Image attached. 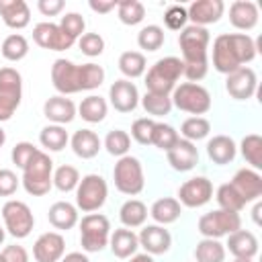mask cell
Wrapping results in <instances>:
<instances>
[{
    "instance_id": "cell-1",
    "label": "cell",
    "mask_w": 262,
    "mask_h": 262,
    "mask_svg": "<svg viewBox=\"0 0 262 262\" xmlns=\"http://www.w3.org/2000/svg\"><path fill=\"white\" fill-rule=\"evenodd\" d=\"M258 53L256 41L248 33H221L213 39V68L227 76L250 63Z\"/></svg>"
},
{
    "instance_id": "cell-2",
    "label": "cell",
    "mask_w": 262,
    "mask_h": 262,
    "mask_svg": "<svg viewBox=\"0 0 262 262\" xmlns=\"http://www.w3.org/2000/svg\"><path fill=\"white\" fill-rule=\"evenodd\" d=\"M184 72V63L176 55L160 57L145 74V92L170 96Z\"/></svg>"
},
{
    "instance_id": "cell-3",
    "label": "cell",
    "mask_w": 262,
    "mask_h": 262,
    "mask_svg": "<svg viewBox=\"0 0 262 262\" xmlns=\"http://www.w3.org/2000/svg\"><path fill=\"white\" fill-rule=\"evenodd\" d=\"M209 41L207 27L186 25L178 35V47L184 66H209Z\"/></svg>"
},
{
    "instance_id": "cell-4",
    "label": "cell",
    "mask_w": 262,
    "mask_h": 262,
    "mask_svg": "<svg viewBox=\"0 0 262 262\" xmlns=\"http://www.w3.org/2000/svg\"><path fill=\"white\" fill-rule=\"evenodd\" d=\"M23 188L31 196H43L53 188V160L47 151H39L23 170Z\"/></svg>"
},
{
    "instance_id": "cell-5",
    "label": "cell",
    "mask_w": 262,
    "mask_h": 262,
    "mask_svg": "<svg viewBox=\"0 0 262 262\" xmlns=\"http://www.w3.org/2000/svg\"><path fill=\"white\" fill-rule=\"evenodd\" d=\"M170 100H172V106H176L182 113L194 115V117H201V115L209 113L211 104H213L211 92L205 86L194 84V82L176 84V88L170 94Z\"/></svg>"
},
{
    "instance_id": "cell-6",
    "label": "cell",
    "mask_w": 262,
    "mask_h": 262,
    "mask_svg": "<svg viewBox=\"0 0 262 262\" xmlns=\"http://www.w3.org/2000/svg\"><path fill=\"white\" fill-rule=\"evenodd\" d=\"M78 223H80V246H82V252L94 254V252H102L108 246L111 221H108L106 215L88 213Z\"/></svg>"
},
{
    "instance_id": "cell-7",
    "label": "cell",
    "mask_w": 262,
    "mask_h": 262,
    "mask_svg": "<svg viewBox=\"0 0 262 262\" xmlns=\"http://www.w3.org/2000/svg\"><path fill=\"white\" fill-rule=\"evenodd\" d=\"M113 180H115V188L121 194H127V196L139 194L145 186V174L139 158L129 154L119 158L113 168Z\"/></svg>"
},
{
    "instance_id": "cell-8",
    "label": "cell",
    "mask_w": 262,
    "mask_h": 262,
    "mask_svg": "<svg viewBox=\"0 0 262 262\" xmlns=\"http://www.w3.org/2000/svg\"><path fill=\"white\" fill-rule=\"evenodd\" d=\"M76 209L82 213L98 211L108 196V184L100 174H86L76 186Z\"/></svg>"
},
{
    "instance_id": "cell-9",
    "label": "cell",
    "mask_w": 262,
    "mask_h": 262,
    "mask_svg": "<svg viewBox=\"0 0 262 262\" xmlns=\"http://www.w3.org/2000/svg\"><path fill=\"white\" fill-rule=\"evenodd\" d=\"M196 229L203 237H211V239L227 237L229 233L242 229V217H239V213H233V211L215 209V211L199 217Z\"/></svg>"
},
{
    "instance_id": "cell-10",
    "label": "cell",
    "mask_w": 262,
    "mask_h": 262,
    "mask_svg": "<svg viewBox=\"0 0 262 262\" xmlns=\"http://www.w3.org/2000/svg\"><path fill=\"white\" fill-rule=\"evenodd\" d=\"M2 221L6 233H10L16 239H25L35 227V215L31 207L16 199H10L2 205Z\"/></svg>"
},
{
    "instance_id": "cell-11",
    "label": "cell",
    "mask_w": 262,
    "mask_h": 262,
    "mask_svg": "<svg viewBox=\"0 0 262 262\" xmlns=\"http://www.w3.org/2000/svg\"><path fill=\"white\" fill-rule=\"evenodd\" d=\"M23 98V76L14 68H0V123L12 119Z\"/></svg>"
},
{
    "instance_id": "cell-12",
    "label": "cell",
    "mask_w": 262,
    "mask_h": 262,
    "mask_svg": "<svg viewBox=\"0 0 262 262\" xmlns=\"http://www.w3.org/2000/svg\"><path fill=\"white\" fill-rule=\"evenodd\" d=\"M51 82H53V88L61 96L82 92L80 90V66L66 57L55 59L51 66Z\"/></svg>"
},
{
    "instance_id": "cell-13",
    "label": "cell",
    "mask_w": 262,
    "mask_h": 262,
    "mask_svg": "<svg viewBox=\"0 0 262 262\" xmlns=\"http://www.w3.org/2000/svg\"><path fill=\"white\" fill-rule=\"evenodd\" d=\"M213 199V182L207 176H192L178 188V203L188 209H199Z\"/></svg>"
},
{
    "instance_id": "cell-14",
    "label": "cell",
    "mask_w": 262,
    "mask_h": 262,
    "mask_svg": "<svg viewBox=\"0 0 262 262\" xmlns=\"http://www.w3.org/2000/svg\"><path fill=\"white\" fill-rule=\"evenodd\" d=\"M258 78L256 72L248 66L237 68L235 72L225 76V90L233 100H250L256 94Z\"/></svg>"
},
{
    "instance_id": "cell-15",
    "label": "cell",
    "mask_w": 262,
    "mask_h": 262,
    "mask_svg": "<svg viewBox=\"0 0 262 262\" xmlns=\"http://www.w3.org/2000/svg\"><path fill=\"white\" fill-rule=\"evenodd\" d=\"M33 41L49 51H66L76 41H72L55 23H39L33 27Z\"/></svg>"
},
{
    "instance_id": "cell-16",
    "label": "cell",
    "mask_w": 262,
    "mask_h": 262,
    "mask_svg": "<svg viewBox=\"0 0 262 262\" xmlns=\"http://www.w3.org/2000/svg\"><path fill=\"white\" fill-rule=\"evenodd\" d=\"M66 254V239L59 231H45L33 244L35 262H59Z\"/></svg>"
},
{
    "instance_id": "cell-17",
    "label": "cell",
    "mask_w": 262,
    "mask_h": 262,
    "mask_svg": "<svg viewBox=\"0 0 262 262\" xmlns=\"http://www.w3.org/2000/svg\"><path fill=\"white\" fill-rule=\"evenodd\" d=\"M139 248L145 250L149 256H162L172 248V235L164 225H143V229L137 233Z\"/></svg>"
},
{
    "instance_id": "cell-18",
    "label": "cell",
    "mask_w": 262,
    "mask_h": 262,
    "mask_svg": "<svg viewBox=\"0 0 262 262\" xmlns=\"http://www.w3.org/2000/svg\"><path fill=\"white\" fill-rule=\"evenodd\" d=\"M139 90L131 80H115L108 88V100L115 111L119 113H133L139 104Z\"/></svg>"
},
{
    "instance_id": "cell-19",
    "label": "cell",
    "mask_w": 262,
    "mask_h": 262,
    "mask_svg": "<svg viewBox=\"0 0 262 262\" xmlns=\"http://www.w3.org/2000/svg\"><path fill=\"white\" fill-rule=\"evenodd\" d=\"M229 184L235 188V192L244 199L246 205L256 203L262 196V176H260V172H256L252 168H239L233 174Z\"/></svg>"
},
{
    "instance_id": "cell-20",
    "label": "cell",
    "mask_w": 262,
    "mask_h": 262,
    "mask_svg": "<svg viewBox=\"0 0 262 262\" xmlns=\"http://www.w3.org/2000/svg\"><path fill=\"white\" fill-rule=\"evenodd\" d=\"M166 160H168L172 170H176V172H190L199 164V149H196V145L192 141H186V139L180 137L166 151Z\"/></svg>"
},
{
    "instance_id": "cell-21",
    "label": "cell",
    "mask_w": 262,
    "mask_h": 262,
    "mask_svg": "<svg viewBox=\"0 0 262 262\" xmlns=\"http://www.w3.org/2000/svg\"><path fill=\"white\" fill-rule=\"evenodd\" d=\"M223 12H225L223 0H194L186 8L190 25H196V27L215 25L223 16Z\"/></svg>"
},
{
    "instance_id": "cell-22",
    "label": "cell",
    "mask_w": 262,
    "mask_h": 262,
    "mask_svg": "<svg viewBox=\"0 0 262 262\" xmlns=\"http://www.w3.org/2000/svg\"><path fill=\"white\" fill-rule=\"evenodd\" d=\"M43 115L49 123L53 125H68L76 119L78 115V106L74 104L72 98L68 96H61V94H55V96H49L43 104Z\"/></svg>"
},
{
    "instance_id": "cell-23",
    "label": "cell",
    "mask_w": 262,
    "mask_h": 262,
    "mask_svg": "<svg viewBox=\"0 0 262 262\" xmlns=\"http://www.w3.org/2000/svg\"><path fill=\"white\" fill-rule=\"evenodd\" d=\"M260 20L258 4L252 0H235L229 6V23L237 31H252Z\"/></svg>"
},
{
    "instance_id": "cell-24",
    "label": "cell",
    "mask_w": 262,
    "mask_h": 262,
    "mask_svg": "<svg viewBox=\"0 0 262 262\" xmlns=\"http://www.w3.org/2000/svg\"><path fill=\"white\" fill-rule=\"evenodd\" d=\"M223 246H225V250H229V254L233 258L254 260V256L258 254V237L248 229H237V231L229 233L227 244H223Z\"/></svg>"
},
{
    "instance_id": "cell-25",
    "label": "cell",
    "mask_w": 262,
    "mask_h": 262,
    "mask_svg": "<svg viewBox=\"0 0 262 262\" xmlns=\"http://www.w3.org/2000/svg\"><path fill=\"white\" fill-rule=\"evenodd\" d=\"M0 16L8 29L20 31L31 23V8L25 0H0Z\"/></svg>"
},
{
    "instance_id": "cell-26",
    "label": "cell",
    "mask_w": 262,
    "mask_h": 262,
    "mask_svg": "<svg viewBox=\"0 0 262 262\" xmlns=\"http://www.w3.org/2000/svg\"><path fill=\"white\" fill-rule=\"evenodd\" d=\"M70 145H72V151L82 158V160H92L98 156L100 147H102V141L100 137L92 131V129H78L74 131V135L70 137Z\"/></svg>"
},
{
    "instance_id": "cell-27",
    "label": "cell",
    "mask_w": 262,
    "mask_h": 262,
    "mask_svg": "<svg viewBox=\"0 0 262 262\" xmlns=\"http://www.w3.org/2000/svg\"><path fill=\"white\" fill-rule=\"evenodd\" d=\"M207 156L213 164L225 166L231 164L237 156V145L229 135H213L207 141Z\"/></svg>"
},
{
    "instance_id": "cell-28",
    "label": "cell",
    "mask_w": 262,
    "mask_h": 262,
    "mask_svg": "<svg viewBox=\"0 0 262 262\" xmlns=\"http://www.w3.org/2000/svg\"><path fill=\"white\" fill-rule=\"evenodd\" d=\"M108 248H111L113 256H117L121 260H127L133 254H137V248H139L137 233L133 229H127V227L115 229L108 237Z\"/></svg>"
},
{
    "instance_id": "cell-29",
    "label": "cell",
    "mask_w": 262,
    "mask_h": 262,
    "mask_svg": "<svg viewBox=\"0 0 262 262\" xmlns=\"http://www.w3.org/2000/svg\"><path fill=\"white\" fill-rule=\"evenodd\" d=\"M47 219H49V223H51L55 229H59V231H68V229L76 227L78 221H80L76 205H72V203H68V201H57V203H53V205L49 207V211H47Z\"/></svg>"
},
{
    "instance_id": "cell-30",
    "label": "cell",
    "mask_w": 262,
    "mask_h": 262,
    "mask_svg": "<svg viewBox=\"0 0 262 262\" xmlns=\"http://www.w3.org/2000/svg\"><path fill=\"white\" fill-rule=\"evenodd\" d=\"M149 215L158 225H170L180 219L182 205L174 196H162V199L154 201V205L149 207Z\"/></svg>"
},
{
    "instance_id": "cell-31",
    "label": "cell",
    "mask_w": 262,
    "mask_h": 262,
    "mask_svg": "<svg viewBox=\"0 0 262 262\" xmlns=\"http://www.w3.org/2000/svg\"><path fill=\"white\" fill-rule=\"evenodd\" d=\"M147 207L143 201L139 199H129L121 205L119 209V221L123 223V227L127 229H135V227H143L145 219H147Z\"/></svg>"
},
{
    "instance_id": "cell-32",
    "label": "cell",
    "mask_w": 262,
    "mask_h": 262,
    "mask_svg": "<svg viewBox=\"0 0 262 262\" xmlns=\"http://www.w3.org/2000/svg\"><path fill=\"white\" fill-rule=\"evenodd\" d=\"M106 113H108V104L98 94H90L82 98V102L78 104V117H82L86 123H102Z\"/></svg>"
},
{
    "instance_id": "cell-33",
    "label": "cell",
    "mask_w": 262,
    "mask_h": 262,
    "mask_svg": "<svg viewBox=\"0 0 262 262\" xmlns=\"http://www.w3.org/2000/svg\"><path fill=\"white\" fill-rule=\"evenodd\" d=\"M119 70L125 76V80L141 78L147 70V59L141 51H123L119 55Z\"/></svg>"
},
{
    "instance_id": "cell-34",
    "label": "cell",
    "mask_w": 262,
    "mask_h": 262,
    "mask_svg": "<svg viewBox=\"0 0 262 262\" xmlns=\"http://www.w3.org/2000/svg\"><path fill=\"white\" fill-rule=\"evenodd\" d=\"M39 143L47 149V151H61L68 143H70V135L66 131L63 125H45L39 133Z\"/></svg>"
},
{
    "instance_id": "cell-35",
    "label": "cell",
    "mask_w": 262,
    "mask_h": 262,
    "mask_svg": "<svg viewBox=\"0 0 262 262\" xmlns=\"http://www.w3.org/2000/svg\"><path fill=\"white\" fill-rule=\"evenodd\" d=\"M227 250L219 239L203 237L194 248V260L196 262H225Z\"/></svg>"
},
{
    "instance_id": "cell-36",
    "label": "cell",
    "mask_w": 262,
    "mask_h": 262,
    "mask_svg": "<svg viewBox=\"0 0 262 262\" xmlns=\"http://www.w3.org/2000/svg\"><path fill=\"white\" fill-rule=\"evenodd\" d=\"M211 133V123L209 119L205 117H188L182 121L180 125V137L186 139V141H201V139H207Z\"/></svg>"
},
{
    "instance_id": "cell-37",
    "label": "cell",
    "mask_w": 262,
    "mask_h": 262,
    "mask_svg": "<svg viewBox=\"0 0 262 262\" xmlns=\"http://www.w3.org/2000/svg\"><path fill=\"white\" fill-rule=\"evenodd\" d=\"M239 151L252 170H262V137L258 133H248L239 143Z\"/></svg>"
},
{
    "instance_id": "cell-38",
    "label": "cell",
    "mask_w": 262,
    "mask_h": 262,
    "mask_svg": "<svg viewBox=\"0 0 262 262\" xmlns=\"http://www.w3.org/2000/svg\"><path fill=\"white\" fill-rule=\"evenodd\" d=\"M0 53L8 61H20V59H25L27 53H29V41H27V37L20 35V33L8 35L2 41V45H0Z\"/></svg>"
},
{
    "instance_id": "cell-39",
    "label": "cell",
    "mask_w": 262,
    "mask_h": 262,
    "mask_svg": "<svg viewBox=\"0 0 262 262\" xmlns=\"http://www.w3.org/2000/svg\"><path fill=\"white\" fill-rule=\"evenodd\" d=\"M117 16L123 25L135 27L145 18V6L139 0H121L117 2Z\"/></svg>"
},
{
    "instance_id": "cell-40",
    "label": "cell",
    "mask_w": 262,
    "mask_h": 262,
    "mask_svg": "<svg viewBox=\"0 0 262 262\" xmlns=\"http://www.w3.org/2000/svg\"><path fill=\"white\" fill-rule=\"evenodd\" d=\"M164 41H166V33L160 25H147L137 33V45L147 53L158 51L164 45Z\"/></svg>"
},
{
    "instance_id": "cell-41",
    "label": "cell",
    "mask_w": 262,
    "mask_h": 262,
    "mask_svg": "<svg viewBox=\"0 0 262 262\" xmlns=\"http://www.w3.org/2000/svg\"><path fill=\"white\" fill-rule=\"evenodd\" d=\"M102 145H104V149H106L111 156L123 158V156H127L129 149H131V137H129V133L123 131V129H113V131L106 133Z\"/></svg>"
},
{
    "instance_id": "cell-42",
    "label": "cell",
    "mask_w": 262,
    "mask_h": 262,
    "mask_svg": "<svg viewBox=\"0 0 262 262\" xmlns=\"http://www.w3.org/2000/svg\"><path fill=\"white\" fill-rule=\"evenodd\" d=\"M78 182H80V172L70 164H63L53 170V186L59 192H74Z\"/></svg>"
},
{
    "instance_id": "cell-43",
    "label": "cell",
    "mask_w": 262,
    "mask_h": 262,
    "mask_svg": "<svg viewBox=\"0 0 262 262\" xmlns=\"http://www.w3.org/2000/svg\"><path fill=\"white\" fill-rule=\"evenodd\" d=\"M143 111L151 117H166L170 115L172 111V100L170 96H164V94H154V92H145L141 98H139Z\"/></svg>"
},
{
    "instance_id": "cell-44",
    "label": "cell",
    "mask_w": 262,
    "mask_h": 262,
    "mask_svg": "<svg viewBox=\"0 0 262 262\" xmlns=\"http://www.w3.org/2000/svg\"><path fill=\"white\" fill-rule=\"evenodd\" d=\"M104 68L94 63V61H88V63H82L80 66V90H94L98 88L102 82H104Z\"/></svg>"
},
{
    "instance_id": "cell-45",
    "label": "cell",
    "mask_w": 262,
    "mask_h": 262,
    "mask_svg": "<svg viewBox=\"0 0 262 262\" xmlns=\"http://www.w3.org/2000/svg\"><path fill=\"white\" fill-rule=\"evenodd\" d=\"M215 199H217L219 209H223V211H233V213H239V211L246 207L244 199H242V196L235 192V188H233L229 182H225V184H221V186L217 188Z\"/></svg>"
},
{
    "instance_id": "cell-46",
    "label": "cell",
    "mask_w": 262,
    "mask_h": 262,
    "mask_svg": "<svg viewBox=\"0 0 262 262\" xmlns=\"http://www.w3.org/2000/svg\"><path fill=\"white\" fill-rule=\"evenodd\" d=\"M178 139H180V135L172 125H168V123H156L154 125V133H151V145L154 147L168 151Z\"/></svg>"
},
{
    "instance_id": "cell-47",
    "label": "cell",
    "mask_w": 262,
    "mask_h": 262,
    "mask_svg": "<svg viewBox=\"0 0 262 262\" xmlns=\"http://www.w3.org/2000/svg\"><path fill=\"white\" fill-rule=\"evenodd\" d=\"M59 29L72 39V41H78L82 35H84V29H86V20L80 12H66L59 20Z\"/></svg>"
},
{
    "instance_id": "cell-48",
    "label": "cell",
    "mask_w": 262,
    "mask_h": 262,
    "mask_svg": "<svg viewBox=\"0 0 262 262\" xmlns=\"http://www.w3.org/2000/svg\"><path fill=\"white\" fill-rule=\"evenodd\" d=\"M39 151H41V149H39L37 145H33L31 141H18V143H14V147H12V151H10V160H12V164H14L16 168L25 170V166H27Z\"/></svg>"
},
{
    "instance_id": "cell-49",
    "label": "cell",
    "mask_w": 262,
    "mask_h": 262,
    "mask_svg": "<svg viewBox=\"0 0 262 262\" xmlns=\"http://www.w3.org/2000/svg\"><path fill=\"white\" fill-rule=\"evenodd\" d=\"M154 125L156 121L149 119V117H141V119H135L131 123V135L139 145H151V133H154Z\"/></svg>"
},
{
    "instance_id": "cell-50",
    "label": "cell",
    "mask_w": 262,
    "mask_h": 262,
    "mask_svg": "<svg viewBox=\"0 0 262 262\" xmlns=\"http://www.w3.org/2000/svg\"><path fill=\"white\" fill-rule=\"evenodd\" d=\"M188 23V14H186V6L182 4H172L166 8L164 12V25L170 31H182Z\"/></svg>"
},
{
    "instance_id": "cell-51",
    "label": "cell",
    "mask_w": 262,
    "mask_h": 262,
    "mask_svg": "<svg viewBox=\"0 0 262 262\" xmlns=\"http://www.w3.org/2000/svg\"><path fill=\"white\" fill-rule=\"evenodd\" d=\"M78 47L86 57H98L104 51V39L98 33H84L78 39Z\"/></svg>"
},
{
    "instance_id": "cell-52",
    "label": "cell",
    "mask_w": 262,
    "mask_h": 262,
    "mask_svg": "<svg viewBox=\"0 0 262 262\" xmlns=\"http://www.w3.org/2000/svg\"><path fill=\"white\" fill-rule=\"evenodd\" d=\"M18 184H20V178L12 170L0 168V196H12Z\"/></svg>"
},
{
    "instance_id": "cell-53",
    "label": "cell",
    "mask_w": 262,
    "mask_h": 262,
    "mask_svg": "<svg viewBox=\"0 0 262 262\" xmlns=\"http://www.w3.org/2000/svg\"><path fill=\"white\" fill-rule=\"evenodd\" d=\"M6 262H29V252L25 250V246H18V244H12V246H6L2 252Z\"/></svg>"
},
{
    "instance_id": "cell-54",
    "label": "cell",
    "mask_w": 262,
    "mask_h": 262,
    "mask_svg": "<svg viewBox=\"0 0 262 262\" xmlns=\"http://www.w3.org/2000/svg\"><path fill=\"white\" fill-rule=\"evenodd\" d=\"M63 0H39L37 2V8L43 16H57L61 10H63Z\"/></svg>"
},
{
    "instance_id": "cell-55",
    "label": "cell",
    "mask_w": 262,
    "mask_h": 262,
    "mask_svg": "<svg viewBox=\"0 0 262 262\" xmlns=\"http://www.w3.org/2000/svg\"><path fill=\"white\" fill-rule=\"evenodd\" d=\"M88 6H90V10H94L98 14H106L117 8V0H90Z\"/></svg>"
},
{
    "instance_id": "cell-56",
    "label": "cell",
    "mask_w": 262,
    "mask_h": 262,
    "mask_svg": "<svg viewBox=\"0 0 262 262\" xmlns=\"http://www.w3.org/2000/svg\"><path fill=\"white\" fill-rule=\"evenodd\" d=\"M59 262H90V258L86 252H70V254H63Z\"/></svg>"
},
{
    "instance_id": "cell-57",
    "label": "cell",
    "mask_w": 262,
    "mask_h": 262,
    "mask_svg": "<svg viewBox=\"0 0 262 262\" xmlns=\"http://www.w3.org/2000/svg\"><path fill=\"white\" fill-rule=\"evenodd\" d=\"M127 262H156L154 260V256H149V254H133L131 258H127Z\"/></svg>"
},
{
    "instance_id": "cell-58",
    "label": "cell",
    "mask_w": 262,
    "mask_h": 262,
    "mask_svg": "<svg viewBox=\"0 0 262 262\" xmlns=\"http://www.w3.org/2000/svg\"><path fill=\"white\" fill-rule=\"evenodd\" d=\"M260 211H262V203L260 201H256V205H254V209H252V219H254V223L256 225H260L262 221H260Z\"/></svg>"
},
{
    "instance_id": "cell-59",
    "label": "cell",
    "mask_w": 262,
    "mask_h": 262,
    "mask_svg": "<svg viewBox=\"0 0 262 262\" xmlns=\"http://www.w3.org/2000/svg\"><path fill=\"white\" fill-rule=\"evenodd\" d=\"M4 143H6V131H4L2 127H0V147H2Z\"/></svg>"
},
{
    "instance_id": "cell-60",
    "label": "cell",
    "mask_w": 262,
    "mask_h": 262,
    "mask_svg": "<svg viewBox=\"0 0 262 262\" xmlns=\"http://www.w3.org/2000/svg\"><path fill=\"white\" fill-rule=\"evenodd\" d=\"M4 237H6V229H4L2 225H0V246L4 244Z\"/></svg>"
},
{
    "instance_id": "cell-61",
    "label": "cell",
    "mask_w": 262,
    "mask_h": 262,
    "mask_svg": "<svg viewBox=\"0 0 262 262\" xmlns=\"http://www.w3.org/2000/svg\"><path fill=\"white\" fill-rule=\"evenodd\" d=\"M233 262H252V260H248V258H235Z\"/></svg>"
},
{
    "instance_id": "cell-62",
    "label": "cell",
    "mask_w": 262,
    "mask_h": 262,
    "mask_svg": "<svg viewBox=\"0 0 262 262\" xmlns=\"http://www.w3.org/2000/svg\"><path fill=\"white\" fill-rule=\"evenodd\" d=\"M0 262H6V260H4V256H2V254H0Z\"/></svg>"
}]
</instances>
